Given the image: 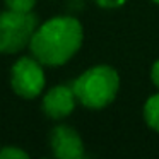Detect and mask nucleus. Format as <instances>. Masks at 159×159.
<instances>
[{"label":"nucleus","instance_id":"1","mask_svg":"<svg viewBox=\"0 0 159 159\" xmlns=\"http://www.w3.org/2000/svg\"><path fill=\"white\" fill-rule=\"evenodd\" d=\"M82 39L84 31L80 22L69 16H60L38 26L29 48L33 57L43 65L58 67L79 52Z\"/></svg>","mask_w":159,"mask_h":159},{"label":"nucleus","instance_id":"2","mask_svg":"<svg viewBox=\"0 0 159 159\" xmlns=\"http://www.w3.org/2000/svg\"><path fill=\"white\" fill-rule=\"evenodd\" d=\"M72 89L82 106L101 110L115 101L120 89V77L113 67L96 65L80 74L74 80Z\"/></svg>","mask_w":159,"mask_h":159},{"label":"nucleus","instance_id":"3","mask_svg":"<svg viewBox=\"0 0 159 159\" xmlns=\"http://www.w3.org/2000/svg\"><path fill=\"white\" fill-rule=\"evenodd\" d=\"M38 29V19L33 12L7 9L0 14V53L14 55L29 46Z\"/></svg>","mask_w":159,"mask_h":159},{"label":"nucleus","instance_id":"4","mask_svg":"<svg viewBox=\"0 0 159 159\" xmlns=\"http://www.w3.org/2000/svg\"><path fill=\"white\" fill-rule=\"evenodd\" d=\"M45 72L43 63L34 57H22L12 65L11 70V86L14 93L26 99L39 96L45 89Z\"/></svg>","mask_w":159,"mask_h":159},{"label":"nucleus","instance_id":"5","mask_svg":"<svg viewBox=\"0 0 159 159\" xmlns=\"http://www.w3.org/2000/svg\"><path fill=\"white\" fill-rule=\"evenodd\" d=\"M50 145L60 159H80L84 157V145L80 135L67 125H58L50 135Z\"/></svg>","mask_w":159,"mask_h":159},{"label":"nucleus","instance_id":"6","mask_svg":"<svg viewBox=\"0 0 159 159\" xmlns=\"http://www.w3.org/2000/svg\"><path fill=\"white\" fill-rule=\"evenodd\" d=\"M75 101L72 86H55L43 98V111L52 120H62L74 111Z\"/></svg>","mask_w":159,"mask_h":159},{"label":"nucleus","instance_id":"7","mask_svg":"<svg viewBox=\"0 0 159 159\" xmlns=\"http://www.w3.org/2000/svg\"><path fill=\"white\" fill-rule=\"evenodd\" d=\"M144 118H145V123H147L152 130L159 132V93L154 94V96H151L145 101Z\"/></svg>","mask_w":159,"mask_h":159},{"label":"nucleus","instance_id":"8","mask_svg":"<svg viewBox=\"0 0 159 159\" xmlns=\"http://www.w3.org/2000/svg\"><path fill=\"white\" fill-rule=\"evenodd\" d=\"M4 4L7 9H12V11L31 12L36 5V0H4Z\"/></svg>","mask_w":159,"mask_h":159},{"label":"nucleus","instance_id":"9","mask_svg":"<svg viewBox=\"0 0 159 159\" xmlns=\"http://www.w3.org/2000/svg\"><path fill=\"white\" fill-rule=\"evenodd\" d=\"M28 152H24L22 149L17 147H4L0 151V159H28Z\"/></svg>","mask_w":159,"mask_h":159},{"label":"nucleus","instance_id":"10","mask_svg":"<svg viewBox=\"0 0 159 159\" xmlns=\"http://www.w3.org/2000/svg\"><path fill=\"white\" fill-rule=\"evenodd\" d=\"M94 2L103 9H116V7H121L127 0H94Z\"/></svg>","mask_w":159,"mask_h":159},{"label":"nucleus","instance_id":"11","mask_svg":"<svg viewBox=\"0 0 159 159\" xmlns=\"http://www.w3.org/2000/svg\"><path fill=\"white\" fill-rule=\"evenodd\" d=\"M151 79L154 82V86L159 89V60H156L152 69H151Z\"/></svg>","mask_w":159,"mask_h":159},{"label":"nucleus","instance_id":"12","mask_svg":"<svg viewBox=\"0 0 159 159\" xmlns=\"http://www.w3.org/2000/svg\"><path fill=\"white\" fill-rule=\"evenodd\" d=\"M152 2H157V4H159V0H152Z\"/></svg>","mask_w":159,"mask_h":159}]
</instances>
